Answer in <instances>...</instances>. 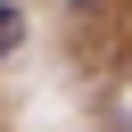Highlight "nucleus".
I'll return each mask as SVG.
<instances>
[{
	"label": "nucleus",
	"mask_w": 132,
	"mask_h": 132,
	"mask_svg": "<svg viewBox=\"0 0 132 132\" xmlns=\"http://www.w3.org/2000/svg\"><path fill=\"white\" fill-rule=\"evenodd\" d=\"M16 41H25V8H16V0H0V58H8Z\"/></svg>",
	"instance_id": "nucleus-1"
},
{
	"label": "nucleus",
	"mask_w": 132,
	"mask_h": 132,
	"mask_svg": "<svg viewBox=\"0 0 132 132\" xmlns=\"http://www.w3.org/2000/svg\"><path fill=\"white\" fill-rule=\"evenodd\" d=\"M66 8H99V0H66Z\"/></svg>",
	"instance_id": "nucleus-2"
}]
</instances>
